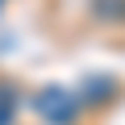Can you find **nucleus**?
<instances>
[{"label": "nucleus", "instance_id": "nucleus-2", "mask_svg": "<svg viewBox=\"0 0 125 125\" xmlns=\"http://www.w3.org/2000/svg\"><path fill=\"white\" fill-rule=\"evenodd\" d=\"M13 108H17L13 88H0V125H9V121H13Z\"/></svg>", "mask_w": 125, "mask_h": 125}, {"label": "nucleus", "instance_id": "nucleus-1", "mask_svg": "<svg viewBox=\"0 0 125 125\" xmlns=\"http://www.w3.org/2000/svg\"><path fill=\"white\" fill-rule=\"evenodd\" d=\"M38 113L46 121H54V125H71L75 121V96L67 88H46L38 96Z\"/></svg>", "mask_w": 125, "mask_h": 125}]
</instances>
